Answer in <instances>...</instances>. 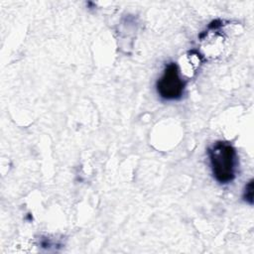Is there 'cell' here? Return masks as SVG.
<instances>
[{
  "instance_id": "1",
  "label": "cell",
  "mask_w": 254,
  "mask_h": 254,
  "mask_svg": "<svg viewBox=\"0 0 254 254\" xmlns=\"http://www.w3.org/2000/svg\"><path fill=\"white\" fill-rule=\"evenodd\" d=\"M210 168L219 184L232 182L236 174L237 155L234 147L226 141H217L208 149Z\"/></svg>"
},
{
  "instance_id": "3",
  "label": "cell",
  "mask_w": 254,
  "mask_h": 254,
  "mask_svg": "<svg viewBox=\"0 0 254 254\" xmlns=\"http://www.w3.org/2000/svg\"><path fill=\"white\" fill-rule=\"evenodd\" d=\"M243 198L248 203H253V180H250L248 184L245 186V190L243 192Z\"/></svg>"
},
{
  "instance_id": "2",
  "label": "cell",
  "mask_w": 254,
  "mask_h": 254,
  "mask_svg": "<svg viewBox=\"0 0 254 254\" xmlns=\"http://www.w3.org/2000/svg\"><path fill=\"white\" fill-rule=\"evenodd\" d=\"M185 81L180 75L179 66L176 63H170L166 65L163 74L156 83L158 94L166 100L180 99L185 90Z\"/></svg>"
}]
</instances>
